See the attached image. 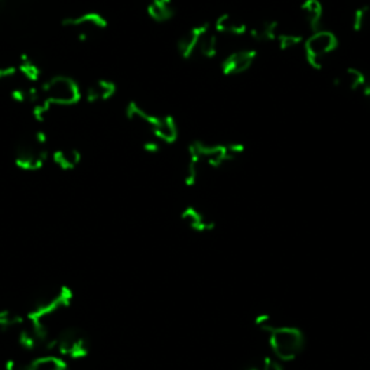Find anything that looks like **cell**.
Masks as SVG:
<instances>
[{
  "label": "cell",
  "instance_id": "52a82bcc",
  "mask_svg": "<svg viewBox=\"0 0 370 370\" xmlns=\"http://www.w3.org/2000/svg\"><path fill=\"white\" fill-rule=\"evenodd\" d=\"M337 48V38L330 31L319 29L312 32L305 41L307 61L314 68H323L326 58Z\"/></svg>",
  "mask_w": 370,
  "mask_h": 370
},
{
  "label": "cell",
  "instance_id": "2e32d148",
  "mask_svg": "<svg viewBox=\"0 0 370 370\" xmlns=\"http://www.w3.org/2000/svg\"><path fill=\"white\" fill-rule=\"evenodd\" d=\"M116 93V86L110 80H97L87 88L88 102H105Z\"/></svg>",
  "mask_w": 370,
  "mask_h": 370
},
{
  "label": "cell",
  "instance_id": "ba28073f",
  "mask_svg": "<svg viewBox=\"0 0 370 370\" xmlns=\"http://www.w3.org/2000/svg\"><path fill=\"white\" fill-rule=\"evenodd\" d=\"M62 25L76 32L81 41H86L98 31H103L107 27V20L97 12H86L79 16L67 18Z\"/></svg>",
  "mask_w": 370,
  "mask_h": 370
},
{
  "label": "cell",
  "instance_id": "9a60e30c",
  "mask_svg": "<svg viewBox=\"0 0 370 370\" xmlns=\"http://www.w3.org/2000/svg\"><path fill=\"white\" fill-rule=\"evenodd\" d=\"M214 28L217 32L226 35H243L246 31H248L246 22L232 15H223L221 18H218L214 23Z\"/></svg>",
  "mask_w": 370,
  "mask_h": 370
},
{
  "label": "cell",
  "instance_id": "ffe728a7",
  "mask_svg": "<svg viewBox=\"0 0 370 370\" xmlns=\"http://www.w3.org/2000/svg\"><path fill=\"white\" fill-rule=\"evenodd\" d=\"M25 317L13 311H0V334H16L19 327L23 324Z\"/></svg>",
  "mask_w": 370,
  "mask_h": 370
},
{
  "label": "cell",
  "instance_id": "5b68a950",
  "mask_svg": "<svg viewBox=\"0 0 370 370\" xmlns=\"http://www.w3.org/2000/svg\"><path fill=\"white\" fill-rule=\"evenodd\" d=\"M54 346L64 357L83 359L90 352V340L84 330L79 327H68L62 330L57 338H54Z\"/></svg>",
  "mask_w": 370,
  "mask_h": 370
},
{
  "label": "cell",
  "instance_id": "d4e9b609",
  "mask_svg": "<svg viewBox=\"0 0 370 370\" xmlns=\"http://www.w3.org/2000/svg\"><path fill=\"white\" fill-rule=\"evenodd\" d=\"M2 370H28V367H25V366H23L20 362H18V360H8V362L4 364Z\"/></svg>",
  "mask_w": 370,
  "mask_h": 370
},
{
  "label": "cell",
  "instance_id": "8fae6325",
  "mask_svg": "<svg viewBox=\"0 0 370 370\" xmlns=\"http://www.w3.org/2000/svg\"><path fill=\"white\" fill-rule=\"evenodd\" d=\"M210 27L209 23L200 25V27H194L188 32H185L180 41H178V51L184 58H192L195 57L197 46H199L200 38L204 34V31Z\"/></svg>",
  "mask_w": 370,
  "mask_h": 370
},
{
  "label": "cell",
  "instance_id": "7a4b0ae2",
  "mask_svg": "<svg viewBox=\"0 0 370 370\" xmlns=\"http://www.w3.org/2000/svg\"><path fill=\"white\" fill-rule=\"evenodd\" d=\"M72 292L67 286H55L46 289L31 303L27 317L44 322V318L54 315L71 304Z\"/></svg>",
  "mask_w": 370,
  "mask_h": 370
},
{
  "label": "cell",
  "instance_id": "d6986e66",
  "mask_svg": "<svg viewBox=\"0 0 370 370\" xmlns=\"http://www.w3.org/2000/svg\"><path fill=\"white\" fill-rule=\"evenodd\" d=\"M19 76H22L25 80L32 83L37 81L41 77V67L37 64V61L28 55H23L16 67Z\"/></svg>",
  "mask_w": 370,
  "mask_h": 370
},
{
  "label": "cell",
  "instance_id": "44dd1931",
  "mask_svg": "<svg viewBox=\"0 0 370 370\" xmlns=\"http://www.w3.org/2000/svg\"><path fill=\"white\" fill-rule=\"evenodd\" d=\"M337 84H341V86H346L352 90H357V88H364V86L367 84L366 83V77L363 76V72L356 70V68H348L346 71H344L343 76H340L336 81Z\"/></svg>",
  "mask_w": 370,
  "mask_h": 370
},
{
  "label": "cell",
  "instance_id": "484cf974",
  "mask_svg": "<svg viewBox=\"0 0 370 370\" xmlns=\"http://www.w3.org/2000/svg\"><path fill=\"white\" fill-rule=\"evenodd\" d=\"M243 370H262V366H260V360H258V362H251V363H248V364H246V366L243 367Z\"/></svg>",
  "mask_w": 370,
  "mask_h": 370
},
{
  "label": "cell",
  "instance_id": "277c9868",
  "mask_svg": "<svg viewBox=\"0 0 370 370\" xmlns=\"http://www.w3.org/2000/svg\"><path fill=\"white\" fill-rule=\"evenodd\" d=\"M41 95L51 106H71L81 98V90L72 79L57 76L44 84Z\"/></svg>",
  "mask_w": 370,
  "mask_h": 370
},
{
  "label": "cell",
  "instance_id": "9c48e42d",
  "mask_svg": "<svg viewBox=\"0 0 370 370\" xmlns=\"http://www.w3.org/2000/svg\"><path fill=\"white\" fill-rule=\"evenodd\" d=\"M256 60V53L252 49H242V51H236L229 54L223 64H221V71L226 76H239L248 71L252 64Z\"/></svg>",
  "mask_w": 370,
  "mask_h": 370
},
{
  "label": "cell",
  "instance_id": "4316f807",
  "mask_svg": "<svg viewBox=\"0 0 370 370\" xmlns=\"http://www.w3.org/2000/svg\"><path fill=\"white\" fill-rule=\"evenodd\" d=\"M363 95L367 100V103H370V84H366L364 88H363Z\"/></svg>",
  "mask_w": 370,
  "mask_h": 370
},
{
  "label": "cell",
  "instance_id": "7c38bea8",
  "mask_svg": "<svg viewBox=\"0 0 370 370\" xmlns=\"http://www.w3.org/2000/svg\"><path fill=\"white\" fill-rule=\"evenodd\" d=\"M301 18L304 27L310 32L319 31V25H322L323 19V6L318 0H307V2L301 6Z\"/></svg>",
  "mask_w": 370,
  "mask_h": 370
},
{
  "label": "cell",
  "instance_id": "5bb4252c",
  "mask_svg": "<svg viewBox=\"0 0 370 370\" xmlns=\"http://www.w3.org/2000/svg\"><path fill=\"white\" fill-rule=\"evenodd\" d=\"M53 161L61 169L70 171V169H74V168H77L80 165L81 154H80L79 150H76V147L64 146V147H60L58 151L54 152Z\"/></svg>",
  "mask_w": 370,
  "mask_h": 370
},
{
  "label": "cell",
  "instance_id": "30bf717a",
  "mask_svg": "<svg viewBox=\"0 0 370 370\" xmlns=\"http://www.w3.org/2000/svg\"><path fill=\"white\" fill-rule=\"evenodd\" d=\"M181 218L191 230L197 233H207L214 229V221L201 210L195 207H187L183 211Z\"/></svg>",
  "mask_w": 370,
  "mask_h": 370
},
{
  "label": "cell",
  "instance_id": "3957f363",
  "mask_svg": "<svg viewBox=\"0 0 370 370\" xmlns=\"http://www.w3.org/2000/svg\"><path fill=\"white\" fill-rule=\"evenodd\" d=\"M46 136L44 132H35L27 136L15 151V164L25 171H35L44 166L46 162Z\"/></svg>",
  "mask_w": 370,
  "mask_h": 370
},
{
  "label": "cell",
  "instance_id": "6da1fadb",
  "mask_svg": "<svg viewBox=\"0 0 370 370\" xmlns=\"http://www.w3.org/2000/svg\"><path fill=\"white\" fill-rule=\"evenodd\" d=\"M266 334L270 350L281 362H292L304 350L305 337L298 327L275 323Z\"/></svg>",
  "mask_w": 370,
  "mask_h": 370
},
{
  "label": "cell",
  "instance_id": "cb8c5ba5",
  "mask_svg": "<svg viewBox=\"0 0 370 370\" xmlns=\"http://www.w3.org/2000/svg\"><path fill=\"white\" fill-rule=\"evenodd\" d=\"M260 366H262V370H284L281 363L272 357H263L260 360Z\"/></svg>",
  "mask_w": 370,
  "mask_h": 370
},
{
  "label": "cell",
  "instance_id": "83f0119b",
  "mask_svg": "<svg viewBox=\"0 0 370 370\" xmlns=\"http://www.w3.org/2000/svg\"><path fill=\"white\" fill-rule=\"evenodd\" d=\"M0 2H2V0H0Z\"/></svg>",
  "mask_w": 370,
  "mask_h": 370
},
{
  "label": "cell",
  "instance_id": "4fadbf2b",
  "mask_svg": "<svg viewBox=\"0 0 370 370\" xmlns=\"http://www.w3.org/2000/svg\"><path fill=\"white\" fill-rule=\"evenodd\" d=\"M281 31V23L278 20H260L251 29V35L253 39L259 42H269L277 41L278 34Z\"/></svg>",
  "mask_w": 370,
  "mask_h": 370
},
{
  "label": "cell",
  "instance_id": "e0dca14e",
  "mask_svg": "<svg viewBox=\"0 0 370 370\" xmlns=\"http://www.w3.org/2000/svg\"><path fill=\"white\" fill-rule=\"evenodd\" d=\"M147 13L157 22H166L176 13L172 0H151L147 5Z\"/></svg>",
  "mask_w": 370,
  "mask_h": 370
},
{
  "label": "cell",
  "instance_id": "8992f818",
  "mask_svg": "<svg viewBox=\"0 0 370 370\" xmlns=\"http://www.w3.org/2000/svg\"><path fill=\"white\" fill-rule=\"evenodd\" d=\"M16 340L25 350H35L45 346H54V338H51L44 322L25 317L23 324L16 331Z\"/></svg>",
  "mask_w": 370,
  "mask_h": 370
},
{
  "label": "cell",
  "instance_id": "603a6c76",
  "mask_svg": "<svg viewBox=\"0 0 370 370\" xmlns=\"http://www.w3.org/2000/svg\"><path fill=\"white\" fill-rule=\"evenodd\" d=\"M370 20V8L369 6H360L353 13V29L356 32H360L363 31L366 27H367V23Z\"/></svg>",
  "mask_w": 370,
  "mask_h": 370
},
{
  "label": "cell",
  "instance_id": "ac0fdd59",
  "mask_svg": "<svg viewBox=\"0 0 370 370\" xmlns=\"http://www.w3.org/2000/svg\"><path fill=\"white\" fill-rule=\"evenodd\" d=\"M152 133L164 142H174L177 139L178 131H177V125H176L174 120H172L171 117H166V116H164V117L161 116L158 125Z\"/></svg>",
  "mask_w": 370,
  "mask_h": 370
},
{
  "label": "cell",
  "instance_id": "7402d4cb",
  "mask_svg": "<svg viewBox=\"0 0 370 370\" xmlns=\"http://www.w3.org/2000/svg\"><path fill=\"white\" fill-rule=\"evenodd\" d=\"M28 370H68V367L62 359L54 356H45L32 362L28 366Z\"/></svg>",
  "mask_w": 370,
  "mask_h": 370
}]
</instances>
